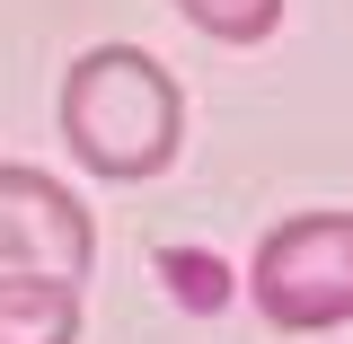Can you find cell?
<instances>
[{
	"label": "cell",
	"instance_id": "3957f363",
	"mask_svg": "<svg viewBox=\"0 0 353 344\" xmlns=\"http://www.w3.org/2000/svg\"><path fill=\"white\" fill-rule=\"evenodd\" d=\"M88 265H97V221H88V203L62 176L0 159V274L88 283Z\"/></svg>",
	"mask_w": 353,
	"mask_h": 344
},
{
	"label": "cell",
	"instance_id": "277c9868",
	"mask_svg": "<svg viewBox=\"0 0 353 344\" xmlns=\"http://www.w3.org/2000/svg\"><path fill=\"white\" fill-rule=\"evenodd\" d=\"M0 344H80V283L0 274Z\"/></svg>",
	"mask_w": 353,
	"mask_h": 344
},
{
	"label": "cell",
	"instance_id": "6da1fadb",
	"mask_svg": "<svg viewBox=\"0 0 353 344\" xmlns=\"http://www.w3.org/2000/svg\"><path fill=\"white\" fill-rule=\"evenodd\" d=\"M62 141L88 176L106 185H141L176 159L185 141V88L159 53L141 44H88L62 71Z\"/></svg>",
	"mask_w": 353,
	"mask_h": 344
},
{
	"label": "cell",
	"instance_id": "5b68a950",
	"mask_svg": "<svg viewBox=\"0 0 353 344\" xmlns=\"http://www.w3.org/2000/svg\"><path fill=\"white\" fill-rule=\"evenodd\" d=\"M185 27H203L212 44H265L283 27V0H176Z\"/></svg>",
	"mask_w": 353,
	"mask_h": 344
},
{
	"label": "cell",
	"instance_id": "7a4b0ae2",
	"mask_svg": "<svg viewBox=\"0 0 353 344\" xmlns=\"http://www.w3.org/2000/svg\"><path fill=\"white\" fill-rule=\"evenodd\" d=\"M248 301L283 336L353 327V212H292L248 256Z\"/></svg>",
	"mask_w": 353,
	"mask_h": 344
}]
</instances>
